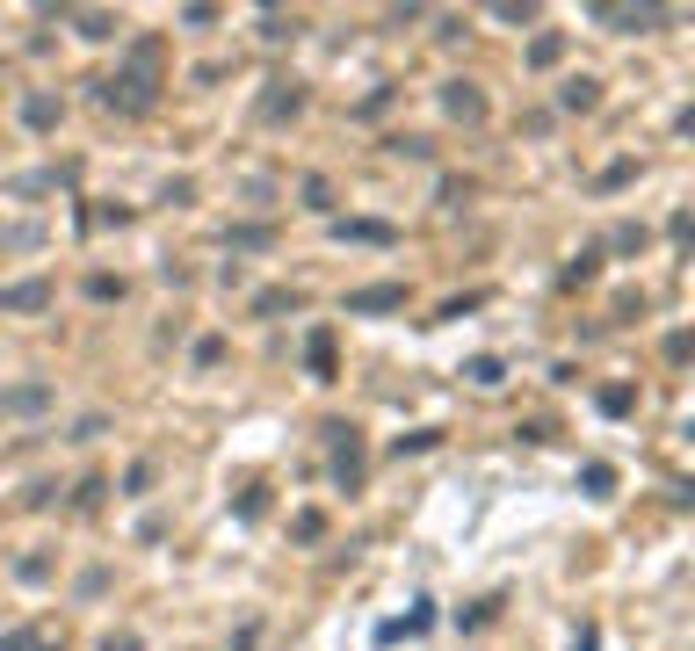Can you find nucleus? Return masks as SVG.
<instances>
[{"label":"nucleus","instance_id":"20e7f679","mask_svg":"<svg viewBox=\"0 0 695 651\" xmlns=\"http://www.w3.org/2000/svg\"><path fill=\"white\" fill-rule=\"evenodd\" d=\"M22 116H29V131H51V123H58V102H51V95H29Z\"/></svg>","mask_w":695,"mask_h":651},{"label":"nucleus","instance_id":"39448f33","mask_svg":"<svg viewBox=\"0 0 695 651\" xmlns=\"http://www.w3.org/2000/svg\"><path fill=\"white\" fill-rule=\"evenodd\" d=\"M558 102H565V109H594V80H565Z\"/></svg>","mask_w":695,"mask_h":651},{"label":"nucleus","instance_id":"f03ea898","mask_svg":"<svg viewBox=\"0 0 695 651\" xmlns=\"http://www.w3.org/2000/svg\"><path fill=\"white\" fill-rule=\"evenodd\" d=\"M51 304V283H15V290H0V312H44Z\"/></svg>","mask_w":695,"mask_h":651},{"label":"nucleus","instance_id":"7ed1b4c3","mask_svg":"<svg viewBox=\"0 0 695 651\" xmlns=\"http://www.w3.org/2000/svg\"><path fill=\"white\" fill-rule=\"evenodd\" d=\"M442 109H449V116H478L486 102H478V87H471V80H449V87H442Z\"/></svg>","mask_w":695,"mask_h":651},{"label":"nucleus","instance_id":"f257e3e1","mask_svg":"<svg viewBox=\"0 0 695 651\" xmlns=\"http://www.w3.org/2000/svg\"><path fill=\"white\" fill-rule=\"evenodd\" d=\"M399 304H406V290H399V283H377V290H355V297H348V312H399Z\"/></svg>","mask_w":695,"mask_h":651},{"label":"nucleus","instance_id":"0eeeda50","mask_svg":"<svg viewBox=\"0 0 695 651\" xmlns=\"http://www.w3.org/2000/svg\"><path fill=\"white\" fill-rule=\"evenodd\" d=\"M102 651H138V637H102Z\"/></svg>","mask_w":695,"mask_h":651},{"label":"nucleus","instance_id":"423d86ee","mask_svg":"<svg viewBox=\"0 0 695 651\" xmlns=\"http://www.w3.org/2000/svg\"><path fill=\"white\" fill-rule=\"evenodd\" d=\"M8 406H15V413H37V406H44V384H22V391L8 398Z\"/></svg>","mask_w":695,"mask_h":651}]
</instances>
